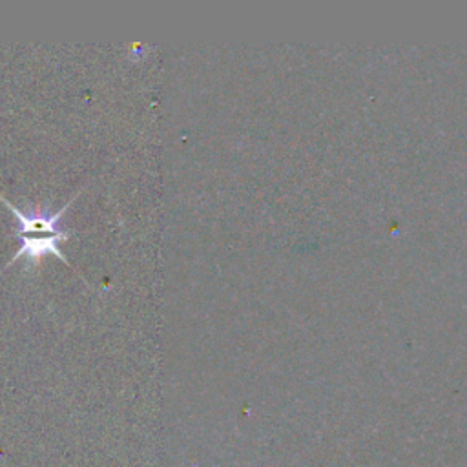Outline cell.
<instances>
[{
    "label": "cell",
    "instance_id": "1",
    "mask_svg": "<svg viewBox=\"0 0 467 467\" xmlns=\"http://www.w3.org/2000/svg\"><path fill=\"white\" fill-rule=\"evenodd\" d=\"M77 195L69 197V201L55 210L49 212L47 206L40 204V206H29L26 212L20 210L18 206H15L11 201H7L2 193H0V201L13 212V215L18 221V234L22 237V244L20 248L13 254V257L9 259V265H13L16 259L26 257L27 261V268L29 266H36L40 257H44L46 254H53L57 255L62 263H66L67 266H71L67 263V257L60 252L58 244L60 241H66L71 237V234L62 226V217L64 212L69 208V204L75 201Z\"/></svg>",
    "mask_w": 467,
    "mask_h": 467
}]
</instances>
